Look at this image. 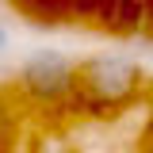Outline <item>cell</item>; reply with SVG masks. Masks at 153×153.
Returning a JSON list of instances; mask_svg holds the SVG:
<instances>
[{"mask_svg":"<svg viewBox=\"0 0 153 153\" xmlns=\"http://www.w3.org/2000/svg\"><path fill=\"white\" fill-rule=\"evenodd\" d=\"M16 88L38 107H61L73 100L76 88V61L65 50L38 46L19 61L16 69Z\"/></svg>","mask_w":153,"mask_h":153,"instance_id":"cell-2","label":"cell"},{"mask_svg":"<svg viewBox=\"0 0 153 153\" xmlns=\"http://www.w3.org/2000/svg\"><path fill=\"white\" fill-rule=\"evenodd\" d=\"M138 153H153V115L146 123V130H142V138H138Z\"/></svg>","mask_w":153,"mask_h":153,"instance_id":"cell-3","label":"cell"},{"mask_svg":"<svg viewBox=\"0 0 153 153\" xmlns=\"http://www.w3.org/2000/svg\"><path fill=\"white\" fill-rule=\"evenodd\" d=\"M146 88V73L130 54L100 50V54L76 61V88L69 103H84L96 111H115L134 103Z\"/></svg>","mask_w":153,"mask_h":153,"instance_id":"cell-1","label":"cell"},{"mask_svg":"<svg viewBox=\"0 0 153 153\" xmlns=\"http://www.w3.org/2000/svg\"><path fill=\"white\" fill-rule=\"evenodd\" d=\"M4 50H8V27H4V19H0V57H4Z\"/></svg>","mask_w":153,"mask_h":153,"instance_id":"cell-4","label":"cell"}]
</instances>
